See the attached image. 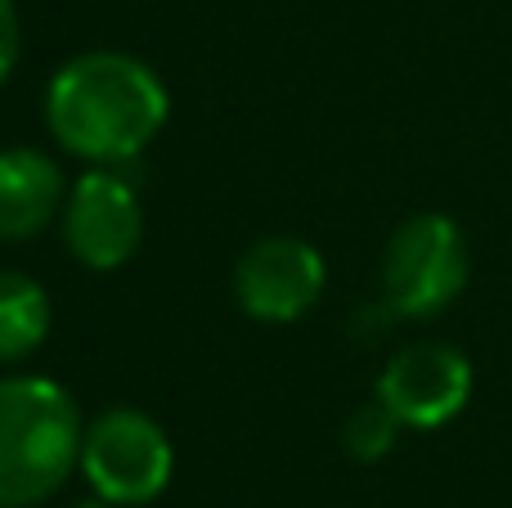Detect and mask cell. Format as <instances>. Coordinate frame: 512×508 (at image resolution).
I'll return each mask as SVG.
<instances>
[{
  "label": "cell",
  "mask_w": 512,
  "mask_h": 508,
  "mask_svg": "<svg viewBox=\"0 0 512 508\" xmlns=\"http://www.w3.org/2000/svg\"><path fill=\"white\" fill-rule=\"evenodd\" d=\"M45 122L68 153L99 167L131 162L167 122V90L149 63L95 50L63 63L45 90Z\"/></svg>",
  "instance_id": "1"
},
{
  "label": "cell",
  "mask_w": 512,
  "mask_h": 508,
  "mask_svg": "<svg viewBox=\"0 0 512 508\" xmlns=\"http://www.w3.org/2000/svg\"><path fill=\"white\" fill-rule=\"evenodd\" d=\"M77 405L50 378H0V508H32L81 464Z\"/></svg>",
  "instance_id": "2"
},
{
  "label": "cell",
  "mask_w": 512,
  "mask_h": 508,
  "mask_svg": "<svg viewBox=\"0 0 512 508\" xmlns=\"http://www.w3.org/2000/svg\"><path fill=\"white\" fill-rule=\"evenodd\" d=\"M81 473L95 486L99 500L117 508H140L171 486L176 450L149 414L117 405V410L99 414L81 437Z\"/></svg>",
  "instance_id": "3"
},
{
  "label": "cell",
  "mask_w": 512,
  "mask_h": 508,
  "mask_svg": "<svg viewBox=\"0 0 512 508\" xmlns=\"http://www.w3.org/2000/svg\"><path fill=\"white\" fill-rule=\"evenodd\" d=\"M387 284V311L405 320H432L441 315L468 284V239L441 212L409 216L387 243L382 261Z\"/></svg>",
  "instance_id": "4"
},
{
  "label": "cell",
  "mask_w": 512,
  "mask_h": 508,
  "mask_svg": "<svg viewBox=\"0 0 512 508\" xmlns=\"http://www.w3.org/2000/svg\"><path fill=\"white\" fill-rule=\"evenodd\" d=\"M144 234V212L135 185L117 171H90L72 185L63 203V239L68 252L90 270H117L135 257Z\"/></svg>",
  "instance_id": "5"
},
{
  "label": "cell",
  "mask_w": 512,
  "mask_h": 508,
  "mask_svg": "<svg viewBox=\"0 0 512 508\" xmlns=\"http://www.w3.org/2000/svg\"><path fill=\"white\" fill-rule=\"evenodd\" d=\"M472 396V365L450 342H414L396 351L378 378V401L405 428H445Z\"/></svg>",
  "instance_id": "6"
},
{
  "label": "cell",
  "mask_w": 512,
  "mask_h": 508,
  "mask_svg": "<svg viewBox=\"0 0 512 508\" xmlns=\"http://www.w3.org/2000/svg\"><path fill=\"white\" fill-rule=\"evenodd\" d=\"M324 293V257L292 234H274L243 252L234 266V297L252 320L292 324Z\"/></svg>",
  "instance_id": "7"
},
{
  "label": "cell",
  "mask_w": 512,
  "mask_h": 508,
  "mask_svg": "<svg viewBox=\"0 0 512 508\" xmlns=\"http://www.w3.org/2000/svg\"><path fill=\"white\" fill-rule=\"evenodd\" d=\"M63 207V171L41 149L0 153V243L41 234Z\"/></svg>",
  "instance_id": "8"
},
{
  "label": "cell",
  "mask_w": 512,
  "mask_h": 508,
  "mask_svg": "<svg viewBox=\"0 0 512 508\" xmlns=\"http://www.w3.org/2000/svg\"><path fill=\"white\" fill-rule=\"evenodd\" d=\"M50 297L32 275L5 270L0 275V365L27 360L50 333Z\"/></svg>",
  "instance_id": "9"
},
{
  "label": "cell",
  "mask_w": 512,
  "mask_h": 508,
  "mask_svg": "<svg viewBox=\"0 0 512 508\" xmlns=\"http://www.w3.org/2000/svg\"><path fill=\"white\" fill-rule=\"evenodd\" d=\"M400 428H405V423H400L387 405L369 401V405H360V410L342 423V450L351 459H360V464H378L382 455H391V450H396Z\"/></svg>",
  "instance_id": "10"
},
{
  "label": "cell",
  "mask_w": 512,
  "mask_h": 508,
  "mask_svg": "<svg viewBox=\"0 0 512 508\" xmlns=\"http://www.w3.org/2000/svg\"><path fill=\"white\" fill-rule=\"evenodd\" d=\"M18 50H23V23H18L14 0H0V86L9 81V72L18 68Z\"/></svg>",
  "instance_id": "11"
},
{
  "label": "cell",
  "mask_w": 512,
  "mask_h": 508,
  "mask_svg": "<svg viewBox=\"0 0 512 508\" xmlns=\"http://www.w3.org/2000/svg\"><path fill=\"white\" fill-rule=\"evenodd\" d=\"M77 508H117V504H108V500H99V504H77Z\"/></svg>",
  "instance_id": "12"
}]
</instances>
